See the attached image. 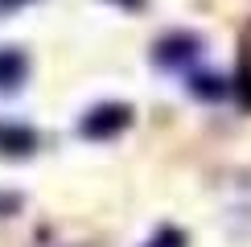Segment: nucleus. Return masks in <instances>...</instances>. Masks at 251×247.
<instances>
[{"instance_id": "4", "label": "nucleus", "mask_w": 251, "mask_h": 247, "mask_svg": "<svg viewBox=\"0 0 251 247\" xmlns=\"http://www.w3.org/2000/svg\"><path fill=\"white\" fill-rule=\"evenodd\" d=\"M25 78H29V58H25V49L0 46V91H4V95H13Z\"/></svg>"}, {"instance_id": "2", "label": "nucleus", "mask_w": 251, "mask_h": 247, "mask_svg": "<svg viewBox=\"0 0 251 247\" xmlns=\"http://www.w3.org/2000/svg\"><path fill=\"white\" fill-rule=\"evenodd\" d=\"M37 148V132L25 124L0 120V157H33Z\"/></svg>"}, {"instance_id": "1", "label": "nucleus", "mask_w": 251, "mask_h": 247, "mask_svg": "<svg viewBox=\"0 0 251 247\" xmlns=\"http://www.w3.org/2000/svg\"><path fill=\"white\" fill-rule=\"evenodd\" d=\"M128 120H132L128 103H99V107H91L87 116H82L78 132L91 136V140H107V136H116V132L128 128Z\"/></svg>"}, {"instance_id": "5", "label": "nucleus", "mask_w": 251, "mask_h": 247, "mask_svg": "<svg viewBox=\"0 0 251 247\" xmlns=\"http://www.w3.org/2000/svg\"><path fill=\"white\" fill-rule=\"evenodd\" d=\"M235 87H239V107H243V111H251V54H247V49H243V58H239Z\"/></svg>"}, {"instance_id": "6", "label": "nucleus", "mask_w": 251, "mask_h": 247, "mask_svg": "<svg viewBox=\"0 0 251 247\" xmlns=\"http://www.w3.org/2000/svg\"><path fill=\"white\" fill-rule=\"evenodd\" d=\"M149 247H185V235L181 231H173V226H165L161 235H152Z\"/></svg>"}, {"instance_id": "7", "label": "nucleus", "mask_w": 251, "mask_h": 247, "mask_svg": "<svg viewBox=\"0 0 251 247\" xmlns=\"http://www.w3.org/2000/svg\"><path fill=\"white\" fill-rule=\"evenodd\" d=\"M17 206H21V198H17V194H0V214H13Z\"/></svg>"}, {"instance_id": "8", "label": "nucleus", "mask_w": 251, "mask_h": 247, "mask_svg": "<svg viewBox=\"0 0 251 247\" xmlns=\"http://www.w3.org/2000/svg\"><path fill=\"white\" fill-rule=\"evenodd\" d=\"M116 4H124V8H140L144 0H116Z\"/></svg>"}, {"instance_id": "3", "label": "nucleus", "mask_w": 251, "mask_h": 247, "mask_svg": "<svg viewBox=\"0 0 251 247\" xmlns=\"http://www.w3.org/2000/svg\"><path fill=\"white\" fill-rule=\"evenodd\" d=\"M198 46H202V37L173 33V37H165L161 46H156V62H161V66H190L198 58Z\"/></svg>"}]
</instances>
